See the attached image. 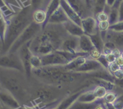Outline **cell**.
I'll list each match as a JSON object with an SVG mask.
<instances>
[{"label": "cell", "instance_id": "7a4b0ae2", "mask_svg": "<svg viewBox=\"0 0 123 109\" xmlns=\"http://www.w3.org/2000/svg\"><path fill=\"white\" fill-rule=\"evenodd\" d=\"M42 28V26L41 25L37 23L34 21L32 22L29 25V26L24 30V32L20 35V36L17 38L16 40L14 42L7 53H14L16 52L18 49L22 46L23 44H25L28 39L31 38L33 37L34 35L38 33Z\"/></svg>", "mask_w": 123, "mask_h": 109}, {"label": "cell", "instance_id": "9a60e30c", "mask_svg": "<svg viewBox=\"0 0 123 109\" xmlns=\"http://www.w3.org/2000/svg\"><path fill=\"white\" fill-rule=\"evenodd\" d=\"M109 22L110 23V26L118 22L119 20V11L118 9L112 8L111 9L109 14Z\"/></svg>", "mask_w": 123, "mask_h": 109}, {"label": "cell", "instance_id": "5b68a950", "mask_svg": "<svg viewBox=\"0 0 123 109\" xmlns=\"http://www.w3.org/2000/svg\"><path fill=\"white\" fill-rule=\"evenodd\" d=\"M82 28L85 34L92 35L99 32L98 22L94 16H90L82 19Z\"/></svg>", "mask_w": 123, "mask_h": 109}, {"label": "cell", "instance_id": "4fadbf2b", "mask_svg": "<svg viewBox=\"0 0 123 109\" xmlns=\"http://www.w3.org/2000/svg\"><path fill=\"white\" fill-rule=\"evenodd\" d=\"M106 0H94L92 6V11L94 17L97 14L104 11L106 7Z\"/></svg>", "mask_w": 123, "mask_h": 109}, {"label": "cell", "instance_id": "52a82bcc", "mask_svg": "<svg viewBox=\"0 0 123 109\" xmlns=\"http://www.w3.org/2000/svg\"><path fill=\"white\" fill-rule=\"evenodd\" d=\"M60 6L71 21L82 27V19L78 13L72 8L66 0H60Z\"/></svg>", "mask_w": 123, "mask_h": 109}, {"label": "cell", "instance_id": "8fae6325", "mask_svg": "<svg viewBox=\"0 0 123 109\" xmlns=\"http://www.w3.org/2000/svg\"><path fill=\"white\" fill-rule=\"evenodd\" d=\"M33 21L40 25H43L46 21L47 14L46 10L43 9H37L34 11L32 14Z\"/></svg>", "mask_w": 123, "mask_h": 109}, {"label": "cell", "instance_id": "e0dca14e", "mask_svg": "<svg viewBox=\"0 0 123 109\" xmlns=\"http://www.w3.org/2000/svg\"><path fill=\"white\" fill-rule=\"evenodd\" d=\"M31 1V6L33 10L37 9H43L42 6L44 4L45 0H30Z\"/></svg>", "mask_w": 123, "mask_h": 109}, {"label": "cell", "instance_id": "ffe728a7", "mask_svg": "<svg viewBox=\"0 0 123 109\" xmlns=\"http://www.w3.org/2000/svg\"><path fill=\"white\" fill-rule=\"evenodd\" d=\"M98 27L100 31H106L109 29L110 23L109 21H103L98 22Z\"/></svg>", "mask_w": 123, "mask_h": 109}, {"label": "cell", "instance_id": "603a6c76", "mask_svg": "<svg viewBox=\"0 0 123 109\" xmlns=\"http://www.w3.org/2000/svg\"><path fill=\"white\" fill-rule=\"evenodd\" d=\"M119 11V20L118 22L123 21V1L120 4V7L118 8Z\"/></svg>", "mask_w": 123, "mask_h": 109}, {"label": "cell", "instance_id": "2e32d148", "mask_svg": "<svg viewBox=\"0 0 123 109\" xmlns=\"http://www.w3.org/2000/svg\"><path fill=\"white\" fill-rule=\"evenodd\" d=\"M94 93L97 98H102L105 97L107 93L105 87H102V86H98L94 90Z\"/></svg>", "mask_w": 123, "mask_h": 109}, {"label": "cell", "instance_id": "f546056e", "mask_svg": "<svg viewBox=\"0 0 123 109\" xmlns=\"http://www.w3.org/2000/svg\"><path fill=\"white\" fill-rule=\"evenodd\" d=\"M2 103H1V101H0V109H2Z\"/></svg>", "mask_w": 123, "mask_h": 109}, {"label": "cell", "instance_id": "ba28073f", "mask_svg": "<svg viewBox=\"0 0 123 109\" xmlns=\"http://www.w3.org/2000/svg\"><path fill=\"white\" fill-rule=\"evenodd\" d=\"M69 20L64 11L61 6H60L59 8L50 16L48 21V23L63 24Z\"/></svg>", "mask_w": 123, "mask_h": 109}, {"label": "cell", "instance_id": "7c38bea8", "mask_svg": "<svg viewBox=\"0 0 123 109\" xmlns=\"http://www.w3.org/2000/svg\"><path fill=\"white\" fill-rule=\"evenodd\" d=\"M99 104L100 103L97 101L91 103H85L77 101L76 103H73L68 109H96Z\"/></svg>", "mask_w": 123, "mask_h": 109}, {"label": "cell", "instance_id": "ac0fdd59", "mask_svg": "<svg viewBox=\"0 0 123 109\" xmlns=\"http://www.w3.org/2000/svg\"><path fill=\"white\" fill-rule=\"evenodd\" d=\"M96 20H97L98 22L103 21H109V15L106 12L103 11L101 13H98L95 16Z\"/></svg>", "mask_w": 123, "mask_h": 109}, {"label": "cell", "instance_id": "484cf974", "mask_svg": "<svg viewBox=\"0 0 123 109\" xmlns=\"http://www.w3.org/2000/svg\"><path fill=\"white\" fill-rule=\"evenodd\" d=\"M115 0H106V6L112 8L115 4Z\"/></svg>", "mask_w": 123, "mask_h": 109}, {"label": "cell", "instance_id": "3957f363", "mask_svg": "<svg viewBox=\"0 0 123 109\" xmlns=\"http://www.w3.org/2000/svg\"><path fill=\"white\" fill-rule=\"evenodd\" d=\"M0 67L22 71L24 65L20 56L16 55L15 53H7L6 55L0 56Z\"/></svg>", "mask_w": 123, "mask_h": 109}, {"label": "cell", "instance_id": "8992f818", "mask_svg": "<svg viewBox=\"0 0 123 109\" xmlns=\"http://www.w3.org/2000/svg\"><path fill=\"white\" fill-rule=\"evenodd\" d=\"M0 101L2 105L12 109H18L20 107L17 99L6 90L1 89L0 90Z\"/></svg>", "mask_w": 123, "mask_h": 109}, {"label": "cell", "instance_id": "7402d4cb", "mask_svg": "<svg viewBox=\"0 0 123 109\" xmlns=\"http://www.w3.org/2000/svg\"><path fill=\"white\" fill-rule=\"evenodd\" d=\"M120 67L119 65L115 62H112V63H111V65H109V68H110L111 70L114 72H116L117 71L120 69Z\"/></svg>", "mask_w": 123, "mask_h": 109}, {"label": "cell", "instance_id": "277c9868", "mask_svg": "<svg viewBox=\"0 0 123 109\" xmlns=\"http://www.w3.org/2000/svg\"><path fill=\"white\" fill-rule=\"evenodd\" d=\"M72 8L78 13L82 19L93 16L91 8L88 6L85 0H66Z\"/></svg>", "mask_w": 123, "mask_h": 109}, {"label": "cell", "instance_id": "cb8c5ba5", "mask_svg": "<svg viewBox=\"0 0 123 109\" xmlns=\"http://www.w3.org/2000/svg\"><path fill=\"white\" fill-rule=\"evenodd\" d=\"M115 75L116 77H117L118 79H123V71L121 69H119L115 72Z\"/></svg>", "mask_w": 123, "mask_h": 109}, {"label": "cell", "instance_id": "4dcf8cb0", "mask_svg": "<svg viewBox=\"0 0 123 109\" xmlns=\"http://www.w3.org/2000/svg\"><path fill=\"white\" fill-rule=\"evenodd\" d=\"M1 89H2V88H1V85H0V90H1Z\"/></svg>", "mask_w": 123, "mask_h": 109}, {"label": "cell", "instance_id": "6da1fadb", "mask_svg": "<svg viewBox=\"0 0 123 109\" xmlns=\"http://www.w3.org/2000/svg\"><path fill=\"white\" fill-rule=\"evenodd\" d=\"M34 10L32 6L23 8L17 14L11 16L7 21V28L2 47V53H7L14 42L24 30L33 22L32 14Z\"/></svg>", "mask_w": 123, "mask_h": 109}, {"label": "cell", "instance_id": "4316f807", "mask_svg": "<svg viewBox=\"0 0 123 109\" xmlns=\"http://www.w3.org/2000/svg\"><path fill=\"white\" fill-rule=\"evenodd\" d=\"M105 107L106 109H117L114 105V104H111V103H107L105 102Z\"/></svg>", "mask_w": 123, "mask_h": 109}, {"label": "cell", "instance_id": "83f0119b", "mask_svg": "<svg viewBox=\"0 0 123 109\" xmlns=\"http://www.w3.org/2000/svg\"><path fill=\"white\" fill-rule=\"evenodd\" d=\"M117 63L119 65L120 67H123V57L121 56H119L117 59Z\"/></svg>", "mask_w": 123, "mask_h": 109}, {"label": "cell", "instance_id": "d4e9b609", "mask_svg": "<svg viewBox=\"0 0 123 109\" xmlns=\"http://www.w3.org/2000/svg\"><path fill=\"white\" fill-rule=\"evenodd\" d=\"M123 1V0H115V4H114V5L113 6V7H112V8H115V9L118 10L120 4H121Z\"/></svg>", "mask_w": 123, "mask_h": 109}, {"label": "cell", "instance_id": "30bf717a", "mask_svg": "<svg viewBox=\"0 0 123 109\" xmlns=\"http://www.w3.org/2000/svg\"><path fill=\"white\" fill-rule=\"evenodd\" d=\"M79 48L82 52L86 53L91 52L95 47L89 35L84 34L79 37Z\"/></svg>", "mask_w": 123, "mask_h": 109}, {"label": "cell", "instance_id": "5bb4252c", "mask_svg": "<svg viewBox=\"0 0 123 109\" xmlns=\"http://www.w3.org/2000/svg\"><path fill=\"white\" fill-rule=\"evenodd\" d=\"M97 98L95 96L94 92H87L80 95L78 98V101L81 102V103H91L96 101Z\"/></svg>", "mask_w": 123, "mask_h": 109}, {"label": "cell", "instance_id": "1f68e13d", "mask_svg": "<svg viewBox=\"0 0 123 109\" xmlns=\"http://www.w3.org/2000/svg\"><path fill=\"white\" fill-rule=\"evenodd\" d=\"M0 40H1V39H0Z\"/></svg>", "mask_w": 123, "mask_h": 109}, {"label": "cell", "instance_id": "d6986e66", "mask_svg": "<svg viewBox=\"0 0 123 109\" xmlns=\"http://www.w3.org/2000/svg\"><path fill=\"white\" fill-rule=\"evenodd\" d=\"M109 29L112 30V31H117V32H121L123 31V21L118 22L114 25H111Z\"/></svg>", "mask_w": 123, "mask_h": 109}, {"label": "cell", "instance_id": "44dd1931", "mask_svg": "<svg viewBox=\"0 0 123 109\" xmlns=\"http://www.w3.org/2000/svg\"><path fill=\"white\" fill-rule=\"evenodd\" d=\"M105 99L106 102L112 104L115 102V101L117 99L116 95L115 93H112V92H109V93H107L106 94L105 97Z\"/></svg>", "mask_w": 123, "mask_h": 109}, {"label": "cell", "instance_id": "9c48e42d", "mask_svg": "<svg viewBox=\"0 0 123 109\" xmlns=\"http://www.w3.org/2000/svg\"><path fill=\"white\" fill-rule=\"evenodd\" d=\"M65 29L70 35L80 37L85 34L84 31L81 26H79L70 20L62 24Z\"/></svg>", "mask_w": 123, "mask_h": 109}, {"label": "cell", "instance_id": "f1b7e54d", "mask_svg": "<svg viewBox=\"0 0 123 109\" xmlns=\"http://www.w3.org/2000/svg\"><path fill=\"white\" fill-rule=\"evenodd\" d=\"M2 47H3V43H2V41L0 40V52H1L2 51Z\"/></svg>", "mask_w": 123, "mask_h": 109}]
</instances>
